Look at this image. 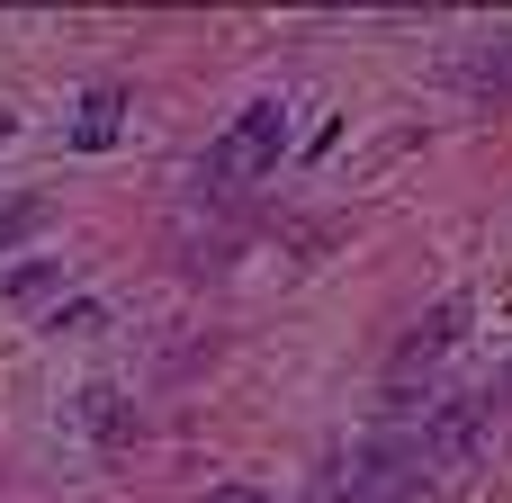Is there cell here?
Returning <instances> with one entry per match:
<instances>
[{
	"label": "cell",
	"mask_w": 512,
	"mask_h": 503,
	"mask_svg": "<svg viewBox=\"0 0 512 503\" xmlns=\"http://www.w3.org/2000/svg\"><path fill=\"white\" fill-rule=\"evenodd\" d=\"M216 503H261V495H252V486H225V495H216Z\"/></svg>",
	"instance_id": "cell-10"
},
{
	"label": "cell",
	"mask_w": 512,
	"mask_h": 503,
	"mask_svg": "<svg viewBox=\"0 0 512 503\" xmlns=\"http://www.w3.org/2000/svg\"><path fill=\"white\" fill-rule=\"evenodd\" d=\"M0 135H9V108H0Z\"/></svg>",
	"instance_id": "cell-11"
},
{
	"label": "cell",
	"mask_w": 512,
	"mask_h": 503,
	"mask_svg": "<svg viewBox=\"0 0 512 503\" xmlns=\"http://www.w3.org/2000/svg\"><path fill=\"white\" fill-rule=\"evenodd\" d=\"M288 135H297V117H288V99H252L207 153H198V189H243V180H261V171H279V153H288Z\"/></svg>",
	"instance_id": "cell-1"
},
{
	"label": "cell",
	"mask_w": 512,
	"mask_h": 503,
	"mask_svg": "<svg viewBox=\"0 0 512 503\" xmlns=\"http://www.w3.org/2000/svg\"><path fill=\"white\" fill-rule=\"evenodd\" d=\"M459 342H468V297H441V306H432V315H423V324H414V333L396 342V360H387V378L405 387L414 369H432V360H441V351H459Z\"/></svg>",
	"instance_id": "cell-4"
},
{
	"label": "cell",
	"mask_w": 512,
	"mask_h": 503,
	"mask_svg": "<svg viewBox=\"0 0 512 503\" xmlns=\"http://www.w3.org/2000/svg\"><path fill=\"white\" fill-rule=\"evenodd\" d=\"M117 135H126V90H117V81H99V90L81 99V117L63 126V144H72V153H108Z\"/></svg>",
	"instance_id": "cell-5"
},
{
	"label": "cell",
	"mask_w": 512,
	"mask_h": 503,
	"mask_svg": "<svg viewBox=\"0 0 512 503\" xmlns=\"http://www.w3.org/2000/svg\"><path fill=\"white\" fill-rule=\"evenodd\" d=\"M54 279H63V261H54V252H45V261H18V270H9V306H45V297H54Z\"/></svg>",
	"instance_id": "cell-7"
},
{
	"label": "cell",
	"mask_w": 512,
	"mask_h": 503,
	"mask_svg": "<svg viewBox=\"0 0 512 503\" xmlns=\"http://www.w3.org/2000/svg\"><path fill=\"white\" fill-rule=\"evenodd\" d=\"M486 432H495V387H486V396H450V405L423 414L414 459H423V468H468V459L486 450Z\"/></svg>",
	"instance_id": "cell-2"
},
{
	"label": "cell",
	"mask_w": 512,
	"mask_h": 503,
	"mask_svg": "<svg viewBox=\"0 0 512 503\" xmlns=\"http://www.w3.org/2000/svg\"><path fill=\"white\" fill-rule=\"evenodd\" d=\"M45 324H54V333H99V324H108V306H90V297H72V306H54Z\"/></svg>",
	"instance_id": "cell-9"
},
{
	"label": "cell",
	"mask_w": 512,
	"mask_h": 503,
	"mask_svg": "<svg viewBox=\"0 0 512 503\" xmlns=\"http://www.w3.org/2000/svg\"><path fill=\"white\" fill-rule=\"evenodd\" d=\"M450 90H468L477 108H504L512 99V27H495V36H477V45L450 54Z\"/></svg>",
	"instance_id": "cell-3"
},
{
	"label": "cell",
	"mask_w": 512,
	"mask_h": 503,
	"mask_svg": "<svg viewBox=\"0 0 512 503\" xmlns=\"http://www.w3.org/2000/svg\"><path fill=\"white\" fill-rule=\"evenodd\" d=\"M36 225H45V198H18V207H0V252H9V243H27Z\"/></svg>",
	"instance_id": "cell-8"
},
{
	"label": "cell",
	"mask_w": 512,
	"mask_h": 503,
	"mask_svg": "<svg viewBox=\"0 0 512 503\" xmlns=\"http://www.w3.org/2000/svg\"><path fill=\"white\" fill-rule=\"evenodd\" d=\"M81 414H90L99 450H126V441L144 432V414H126V405H117V387H81Z\"/></svg>",
	"instance_id": "cell-6"
}]
</instances>
